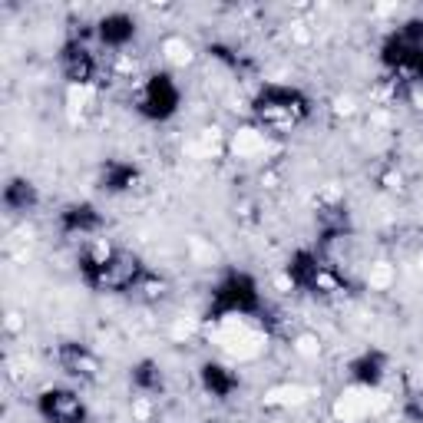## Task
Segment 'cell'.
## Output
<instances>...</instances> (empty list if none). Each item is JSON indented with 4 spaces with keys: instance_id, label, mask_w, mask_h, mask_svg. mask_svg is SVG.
<instances>
[{
    "instance_id": "8992f818",
    "label": "cell",
    "mask_w": 423,
    "mask_h": 423,
    "mask_svg": "<svg viewBox=\"0 0 423 423\" xmlns=\"http://www.w3.org/2000/svg\"><path fill=\"white\" fill-rule=\"evenodd\" d=\"M162 53H166L169 63H176V66H185V63L192 60V46L185 44V40H166V46H162Z\"/></svg>"
},
{
    "instance_id": "ba28073f",
    "label": "cell",
    "mask_w": 423,
    "mask_h": 423,
    "mask_svg": "<svg viewBox=\"0 0 423 423\" xmlns=\"http://www.w3.org/2000/svg\"><path fill=\"white\" fill-rule=\"evenodd\" d=\"M420 268H423V258H420Z\"/></svg>"
},
{
    "instance_id": "5b68a950",
    "label": "cell",
    "mask_w": 423,
    "mask_h": 423,
    "mask_svg": "<svg viewBox=\"0 0 423 423\" xmlns=\"http://www.w3.org/2000/svg\"><path fill=\"white\" fill-rule=\"evenodd\" d=\"M393 278H397L393 265H387V261H377V265H370V272H367V285L377 288V291H384V288L393 285Z\"/></svg>"
},
{
    "instance_id": "6da1fadb",
    "label": "cell",
    "mask_w": 423,
    "mask_h": 423,
    "mask_svg": "<svg viewBox=\"0 0 423 423\" xmlns=\"http://www.w3.org/2000/svg\"><path fill=\"white\" fill-rule=\"evenodd\" d=\"M215 344L232 357L248 361V357H258L265 350V334L252 331L245 321H225V324L215 328Z\"/></svg>"
},
{
    "instance_id": "52a82bcc",
    "label": "cell",
    "mask_w": 423,
    "mask_h": 423,
    "mask_svg": "<svg viewBox=\"0 0 423 423\" xmlns=\"http://www.w3.org/2000/svg\"><path fill=\"white\" fill-rule=\"evenodd\" d=\"M294 350H298L301 357H317V354H321V344H317L314 337H298Z\"/></svg>"
},
{
    "instance_id": "277c9868",
    "label": "cell",
    "mask_w": 423,
    "mask_h": 423,
    "mask_svg": "<svg viewBox=\"0 0 423 423\" xmlns=\"http://www.w3.org/2000/svg\"><path fill=\"white\" fill-rule=\"evenodd\" d=\"M265 146H268V139H265V133H258V129H238V133L232 136V152L242 156V159L265 152Z\"/></svg>"
},
{
    "instance_id": "3957f363",
    "label": "cell",
    "mask_w": 423,
    "mask_h": 423,
    "mask_svg": "<svg viewBox=\"0 0 423 423\" xmlns=\"http://www.w3.org/2000/svg\"><path fill=\"white\" fill-rule=\"evenodd\" d=\"M308 397H311L308 387H301V384H285V387H272L268 397H265V404H272V407H298Z\"/></svg>"
},
{
    "instance_id": "7a4b0ae2",
    "label": "cell",
    "mask_w": 423,
    "mask_h": 423,
    "mask_svg": "<svg viewBox=\"0 0 423 423\" xmlns=\"http://www.w3.org/2000/svg\"><path fill=\"white\" fill-rule=\"evenodd\" d=\"M387 407V397L380 391H370V387H354V391H344L334 404V420L337 423H361L367 417H374Z\"/></svg>"
}]
</instances>
